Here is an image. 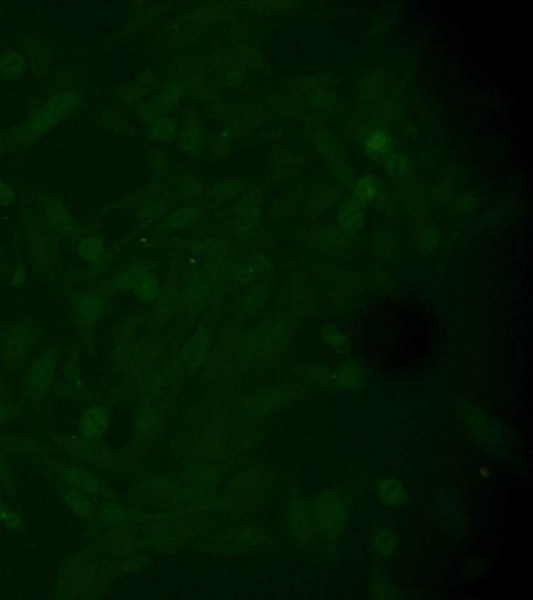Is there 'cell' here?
<instances>
[{"instance_id":"6da1fadb","label":"cell","mask_w":533,"mask_h":600,"mask_svg":"<svg viewBox=\"0 0 533 600\" xmlns=\"http://www.w3.org/2000/svg\"><path fill=\"white\" fill-rule=\"evenodd\" d=\"M81 103V97L75 91L65 90L55 95L47 103L28 118L15 135V141L21 145H28L38 140L71 115Z\"/></svg>"},{"instance_id":"7a4b0ae2","label":"cell","mask_w":533,"mask_h":600,"mask_svg":"<svg viewBox=\"0 0 533 600\" xmlns=\"http://www.w3.org/2000/svg\"><path fill=\"white\" fill-rule=\"evenodd\" d=\"M24 230L35 265L43 273H52L59 260V248L50 227L36 213H30L26 215Z\"/></svg>"},{"instance_id":"3957f363","label":"cell","mask_w":533,"mask_h":600,"mask_svg":"<svg viewBox=\"0 0 533 600\" xmlns=\"http://www.w3.org/2000/svg\"><path fill=\"white\" fill-rule=\"evenodd\" d=\"M287 329L280 322L269 323L258 332L245 333L236 340V353L244 358L269 356L284 344Z\"/></svg>"},{"instance_id":"277c9868","label":"cell","mask_w":533,"mask_h":600,"mask_svg":"<svg viewBox=\"0 0 533 600\" xmlns=\"http://www.w3.org/2000/svg\"><path fill=\"white\" fill-rule=\"evenodd\" d=\"M346 516L344 502L335 494L321 496L314 506V519L325 535H338L344 528Z\"/></svg>"},{"instance_id":"5b68a950","label":"cell","mask_w":533,"mask_h":600,"mask_svg":"<svg viewBox=\"0 0 533 600\" xmlns=\"http://www.w3.org/2000/svg\"><path fill=\"white\" fill-rule=\"evenodd\" d=\"M212 290L213 285L205 272L192 276L179 291L183 313L190 317L198 315L209 301Z\"/></svg>"},{"instance_id":"8992f818","label":"cell","mask_w":533,"mask_h":600,"mask_svg":"<svg viewBox=\"0 0 533 600\" xmlns=\"http://www.w3.org/2000/svg\"><path fill=\"white\" fill-rule=\"evenodd\" d=\"M42 208L50 229L63 238H76L79 227L66 205L55 197L48 196L42 200Z\"/></svg>"},{"instance_id":"52a82bcc","label":"cell","mask_w":533,"mask_h":600,"mask_svg":"<svg viewBox=\"0 0 533 600\" xmlns=\"http://www.w3.org/2000/svg\"><path fill=\"white\" fill-rule=\"evenodd\" d=\"M105 293L99 290L84 292L75 301L74 312L77 320L84 327H91L98 322L105 309Z\"/></svg>"},{"instance_id":"ba28073f","label":"cell","mask_w":533,"mask_h":600,"mask_svg":"<svg viewBox=\"0 0 533 600\" xmlns=\"http://www.w3.org/2000/svg\"><path fill=\"white\" fill-rule=\"evenodd\" d=\"M33 344V333L24 324L11 327L1 340L2 353L10 358H19L30 351Z\"/></svg>"},{"instance_id":"9c48e42d","label":"cell","mask_w":533,"mask_h":600,"mask_svg":"<svg viewBox=\"0 0 533 600\" xmlns=\"http://www.w3.org/2000/svg\"><path fill=\"white\" fill-rule=\"evenodd\" d=\"M212 340H213V335H212L211 329L207 327H199L195 333L190 336L189 340L183 346L181 351L183 362L190 367L200 364L209 353Z\"/></svg>"},{"instance_id":"30bf717a","label":"cell","mask_w":533,"mask_h":600,"mask_svg":"<svg viewBox=\"0 0 533 600\" xmlns=\"http://www.w3.org/2000/svg\"><path fill=\"white\" fill-rule=\"evenodd\" d=\"M147 272H150V267L146 262L128 266L108 280L107 289L112 293H125L134 289L138 281Z\"/></svg>"},{"instance_id":"8fae6325","label":"cell","mask_w":533,"mask_h":600,"mask_svg":"<svg viewBox=\"0 0 533 600\" xmlns=\"http://www.w3.org/2000/svg\"><path fill=\"white\" fill-rule=\"evenodd\" d=\"M260 215L258 201L252 197H246L236 209L234 227L241 234H248L256 227Z\"/></svg>"},{"instance_id":"7c38bea8","label":"cell","mask_w":533,"mask_h":600,"mask_svg":"<svg viewBox=\"0 0 533 600\" xmlns=\"http://www.w3.org/2000/svg\"><path fill=\"white\" fill-rule=\"evenodd\" d=\"M55 374V361L50 356L38 358L30 373V386L34 392H43L52 384Z\"/></svg>"},{"instance_id":"4fadbf2b","label":"cell","mask_w":533,"mask_h":600,"mask_svg":"<svg viewBox=\"0 0 533 600\" xmlns=\"http://www.w3.org/2000/svg\"><path fill=\"white\" fill-rule=\"evenodd\" d=\"M154 312L156 317L169 319L173 317L180 309V295L179 290L174 285H167L161 288L160 294L154 300Z\"/></svg>"},{"instance_id":"5bb4252c","label":"cell","mask_w":533,"mask_h":600,"mask_svg":"<svg viewBox=\"0 0 533 600\" xmlns=\"http://www.w3.org/2000/svg\"><path fill=\"white\" fill-rule=\"evenodd\" d=\"M28 68V60L18 52H6L0 55V75L6 79H19Z\"/></svg>"},{"instance_id":"9a60e30c","label":"cell","mask_w":533,"mask_h":600,"mask_svg":"<svg viewBox=\"0 0 533 600\" xmlns=\"http://www.w3.org/2000/svg\"><path fill=\"white\" fill-rule=\"evenodd\" d=\"M287 400L285 392L271 391L251 398L246 404V411L251 414H265L282 406Z\"/></svg>"},{"instance_id":"2e32d148","label":"cell","mask_w":533,"mask_h":600,"mask_svg":"<svg viewBox=\"0 0 533 600\" xmlns=\"http://www.w3.org/2000/svg\"><path fill=\"white\" fill-rule=\"evenodd\" d=\"M192 251L198 256H205V258L220 259L227 258L231 254V244L223 240H216V239H205V240L196 241L192 245Z\"/></svg>"},{"instance_id":"e0dca14e","label":"cell","mask_w":533,"mask_h":600,"mask_svg":"<svg viewBox=\"0 0 533 600\" xmlns=\"http://www.w3.org/2000/svg\"><path fill=\"white\" fill-rule=\"evenodd\" d=\"M377 495L386 506H398L406 499V490L401 482L393 478L382 480L377 487Z\"/></svg>"},{"instance_id":"ac0fdd59","label":"cell","mask_w":533,"mask_h":600,"mask_svg":"<svg viewBox=\"0 0 533 600\" xmlns=\"http://www.w3.org/2000/svg\"><path fill=\"white\" fill-rule=\"evenodd\" d=\"M268 298V289L265 285H256L241 300L239 303V313L244 317H249L265 305Z\"/></svg>"},{"instance_id":"d6986e66","label":"cell","mask_w":533,"mask_h":600,"mask_svg":"<svg viewBox=\"0 0 533 600\" xmlns=\"http://www.w3.org/2000/svg\"><path fill=\"white\" fill-rule=\"evenodd\" d=\"M161 289V283L156 276L151 272H147L138 281L132 290L139 301L149 303L156 300Z\"/></svg>"},{"instance_id":"ffe728a7","label":"cell","mask_w":533,"mask_h":600,"mask_svg":"<svg viewBox=\"0 0 533 600\" xmlns=\"http://www.w3.org/2000/svg\"><path fill=\"white\" fill-rule=\"evenodd\" d=\"M105 250V242L99 237L95 236L83 239L77 247L79 256L86 262L92 263V264H95L103 258Z\"/></svg>"},{"instance_id":"44dd1931","label":"cell","mask_w":533,"mask_h":600,"mask_svg":"<svg viewBox=\"0 0 533 600\" xmlns=\"http://www.w3.org/2000/svg\"><path fill=\"white\" fill-rule=\"evenodd\" d=\"M290 526L294 535L299 538H305L311 533V522L309 516L304 506L295 504L291 508L289 515Z\"/></svg>"},{"instance_id":"7402d4cb","label":"cell","mask_w":533,"mask_h":600,"mask_svg":"<svg viewBox=\"0 0 533 600\" xmlns=\"http://www.w3.org/2000/svg\"><path fill=\"white\" fill-rule=\"evenodd\" d=\"M335 378L338 386L340 388L355 389L364 383V373L358 367L347 365L338 369L335 374Z\"/></svg>"},{"instance_id":"603a6c76","label":"cell","mask_w":533,"mask_h":600,"mask_svg":"<svg viewBox=\"0 0 533 600\" xmlns=\"http://www.w3.org/2000/svg\"><path fill=\"white\" fill-rule=\"evenodd\" d=\"M373 546L376 553L382 557H390L397 548V539L393 531L388 528H382L374 533Z\"/></svg>"},{"instance_id":"cb8c5ba5","label":"cell","mask_w":533,"mask_h":600,"mask_svg":"<svg viewBox=\"0 0 533 600\" xmlns=\"http://www.w3.org/2000/svg\"><path fill=\"white\" fill-rule=\"evenodd\" d=\"M198 217L199 211L197 208H181L168 217L166 225L172 230L185 229L193 225Z\"/></svg>"},{"instance_id":"d4e9b609","label":"cell","mask_w":533,"mask_h":600,"mask_svg":"<svg viewBox=\"0 0 533 600\" xmlns=\"http://www.w3.org/2000/svg\"><path fill=\"white\" fill-rule=\"evenodd\" d=\"M243 266L253 278L258 276H265L273 269V262H272L271 259L260 254H250Z\"/></svg>"},{"instance_id":"484cf974","label":"cell","mask_w":533,"mask_h":600,"mask_svg":"<svg viewBox=\"0 0 533 600\" xmlns=\"http://www.w3.org/2000/svg\"><path fill=\"white\" fill-rule=\"evenodd\" d=\"M371 592L378 599H393L397 594L395 586L384 577H377L371 584Z\"/></svg>"},{"instance_id":"4316f807","label":"cell","mask_w":533,"mask_h":600,"mask_svg":"<svg viewBox=\"0 0 533 600\" xmlns=\"http://www.w3.org/2000/svg\"><path fill=\"white\" fill-rule=\"evenodd\" d=\"M323 340L329 346L337 349L340 353L346 351V349H348V342H347L346 336L343 335L340 331H338L336 327H327V329H325V331L323 332Z\"/></svg>"},{"instance_id":"83f0119b","label":"cell","mask_w":533,"mask_h":600,"mask_svg":"<svg viewBox=\"0 0 533 600\" xmlns=\"http://www.w3.org/2000/svg\"><path fill=\"white\" fill-rule=\"evenodd\" d=\"M16 198V192L14 188L8 181H0V205L6 207L14 203Z\"/></svg>"},{"instance_id":"f1b7e54d","label":"cell","mask_w":533,"mask_h":600,"mask_svg":"<svg viewBox=\"0 0 533 600\" xmlns=\"http://www.w3.org/2000/svg\"><path fill=\"white\" fill-rule=\"evenodd\" d=\"M26 282V271L22 267L16 268L11 274V283L13 287L21 288Z\"/></svg>"}]
</instances>
